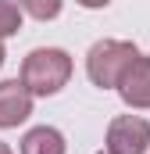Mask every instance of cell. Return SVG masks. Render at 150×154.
Listing matches in <instances>:
<instances>
[{
    "label": "cell",
    "instance_id": "277c9868",
    "mask_svg": "<svg viewBox=\"0 0 150 154\" xmlns=\"http://www.w3.org/2000/svg\"><path fill=\"white\" fill-rule=\"evenodd\" d=\"M32 115V93L25 82H0V129H11Z\"/></svg>",
    "mask_w": 150,
    "mask_h": 154
},
{
    "label": "cell",
    "instance_id": "8992f818",
    "mask_svg": "<svg viewBox=\"0 0 150 154\" xmlns=\"http://www.w3.org/2000/svg\"><path fill=\"white\" fill-rule=\"evenodd\" d=\"M22 154H64V136L50 125H36V129L25 133Z\"/></svg>",
    "mask_w": 150,
    "mask_h": 154
},
{
    "label": "cell",
    "instance_id": "30bf717a",
    "mask_svg": "<svg viewBox=\"0 0 150 154\" xmlns=\"http://www.w3.org/2000/svg\"><path fill=\"white\" fill-rule=\"evenodd\" d=\"M0 154H11V147H7V143H0Z\"/></svg>",
    "mask_w": 150,
    "mask_h": 154
},
{
    "label": "cell",
    "instance_id": "3957f363",
    "mask_svg": "<svg viewBox=\"0 0 150 154\" xmlns=\"http://www.w3.org/2000/svg\"><path fill=\"white\" fill-rule=\"evenodd\" d=\"M150 147V122L140 115H122L107 129V154H143Z\"/></svg>",
    "mask_w": 150,
    "mask_h": 154
},
{
    "label": "cell",
    "instance_id": "9c48e42d",
    "mask_svg": "<svg viewBox=\"0 0 150 154\" xmlns=\"http://www.w3.org/2000/svg\"><path fill=\"white\" fill-rule=\"evenodd\" d=\"M79 4H82V7H107L111 0H79Z\"/></svg>",
    "mask_w": 150,
    "mask_h": 154
},
{
    "label": "cell",
    "instance_id": "ba28073f",
    "mask_svg": "<svg viewBox=\"0 0 150 154\" xmlns=\"http://www.w3.org/2000/svg\"><path fill=\"white\" fill-rule=\"evenodd\" d=\"M18 29H22V7L0 0V36H11V32H18Z\"/></svg>",
    "mask_w": 150,
    "mask_h": 154
},
{
    "label": "cell",
    "instance_id": "5b68a950",
    "mask_svg": "<svg viewBox=\"0 0 150 154\" xmlns=\"http://www.w3.org/2000/svg\"><path fill=\"white\" fill-rule=\"evenodd\" d=\"M118 93L129 108H150V57H136L118 82Z\"/></svg>",
    "mask_w": 150,
    "mask_h": 154
},
{
    "label": "cell",
    "instance_id": "7a4b0ae2",
    "mask_svg": "<svg viewBox=\"0 0 150 154\" xmlns=\"http://www.w3.org/2000/svg\"><path fill=\"white\" fill-rule=\"evenodd\" d=\"M136 57H140V50H136L132 43L100 39V43H93V50H89V57H86V72H89V79H93L100 90H111V86L122 82L125 68H129Z\"/></svg>",
    "mask_w": 150,
    "mask_h": 154
},
{
    "label": "cell",
    "instance_id": "6da1fadb",
    "mask_svg": "<svg viewBox=\"0 0 150 154\" xmlns=\"http://www.w3.org/2000/svg\"><path fill=\"white\" fill-rule=\"evenodd\" d=\"M68 75H72V57L64 50H57V47H39V50H32L25 57V65H22V82L36 97L57 93L68 82Z\"/></svg>",
    "mask_w": 150,
    "mask_h": 154
},
{
    "label": "cell",
    "instance_id": "52a82bcc",
    "mask_svg": "<svg viewBox=\"0 0 150 154\" xmlns=\"http://www.w3.org/2000/svg\"><path fill=\"white\" fill-rule=\"evenodd\" d=\"M18 7H22L25 14L39 18V22H46V18H57V14H61V0H18Z\"/></svg>",
    "mask_w": 150,
    "mask_h": 154
},
{
    "label": "cell",
    "instance_id": "8fae6325",
    "mask_svg": "<svg viewBox=\"0 0 150 154\" xmlns=\"http://www.w3.org/2000/svg\"><path fill=\"white\" fill-rule=\"evenodd\" d=\"M0 65H4V43H0Z\"/></svg>",
    "mask_w": 150,
    "mask_h": 154
}]
</instances>
